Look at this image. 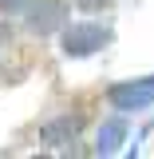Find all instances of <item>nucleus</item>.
<instances>
[{
    "label": "nucleus",
    "instance_id": "3",
    "mask_svg": "<svg viewBox=\"0 0 154 159\" xmlns=\"http://www.w3.org/2000/svg\"><path fill=\"white\" fill-rule=\"evenodd\" d=\"M79 131H83V119L79 116H59V119H48V123L40 127V143H44L48 151H59V147L75 143Z\"/></svg>",
    "mask_w": 154,
    "mask_h": 159
},
{
    "label": "nucleus",
    "instance_id": "1",
    "mask_svg": "<svg viewBox=\"0 0 154 159\" xmlns=\"http://www.w3.org/2000/svg\"><path fill=\"white\" fill-rule=\"evenodd\" d=\"M107 44H111V28H103V24H75V28L63 32V52L67 56H91Z\"/></svg>",
    "mask_w": 154,
    "mask_h": 159
},
{
    "label": "nucleus",
    "instance_id": "7",
    "mask_svg": "<svg viewBox=\"0 0 154 159\" xmlns=\"http://www.w3.org/2000/svg\"><path fill=\"white\" fill-rule=\"evenodd\" d=\"M79 4H83V8H87V12H91V8H103V4H107V0H79Z\"/></svg>",
    "mask_w": 154,
    "mask_h": 159
},
{
    "label": "nucleus",
    "instance_id": "2",
    "mask_svg": "<svg viewBox=\"0 0 154 159\" xmlns=\"http://www.w3.org/2000/svg\"><path fill=\"white\" fill-rule=\"evenodd\" d=\"M107 99L115 103L119 111H138V107H150V103H154V76L115 84V88L107 92Z\"/></svg>",
    "mask_w": 154,
    "mask_h": 159
},
{
    "label": "nucleus",
    "instance_id": "4",
    "mask_svg": "<svg viewBox=\"0 0 154 159\" xmlns=\"http://www.w3.org/2000/svg\"><path fill=\"white\" fill-rule=\"evenodd\" d=\"M24 12H28V28H32L36 36L56 32L59 24H63V16H67V8H63L59 0H32Z\"/></svg>",
    "mask_w": 154,
    "mask_h": 159
},
{
    "label": "nucleus",
    "instance_id": "5",
    "mask_svg": "<svg viewBox=\"0 0 154 159\" xmlns=\"http://www.w3.org/2000/svg\"><path fill=\"white\" fill-rule=\"evenodd\" d=\"M123 139H127V123H123V119H111V123H103V127H99L95 151H99V155H115Z\"/></svg>",
    "mask_w": 154,
    "mask_h": 159
},
{
    "label": "nucleus",
    "instance_id": "6",
    "mask_svg": "<svg viewBox=\"0 0 154 159\" xmlns=\"http://www.w3.org/2000/svg\"><path fill=\"white\" fill-rule=\"evenodd\" d=\"M32 0H0V12H24Z\"/></svg>",
    "mask_w": 154,
    "mask_h": 159
}]
</instances>
